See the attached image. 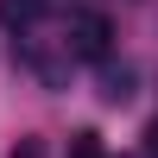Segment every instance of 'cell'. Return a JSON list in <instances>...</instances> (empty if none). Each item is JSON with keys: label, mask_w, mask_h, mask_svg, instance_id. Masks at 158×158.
Listing matches in <instances>:
<instances>
[{"label": "cell", "mask_w": 158, "mask_h": 158, "mask_svg": "<svg viewBox=\"0 0 158 158\" xmlns=\"http://www.w3.org/2000/svg\"><path fill=\"white\" fill-rule=\"evenodd\" d=\"M63 158H108V146H101V133L82 127V133H70V152H63Z\"/></svg>", "instance_id": "4"}, {"label": "cell", "mask_w": 158, "mask_h": 158, "mask_svg": "<svg viewBox=\"0 0 158 158\" xmlns=\"http://www.w3.org/2000/svg\"><path fill=\"white\" fill-rule=\"evenodd\" d=\"M101 95H108V101H133V70H127V63L108 70V76H101Z\"/></svg>", "instance_id": "3"}, {"label": "cell", "mask_w": 158, "mask_h": 158, "mask_svg": "<svg viewBox=\"0 0 158 158\" xmlns=\"http://www.w3.org/2000/svg\"><path fill=\"white\" fill-rule=\"evenodd\" d=\"M38 13H44V0H0V25L6 32H25Z\"/></svg>", "instance_id": "2"}, {"label": "cell", "mask_w": 158, "mask_h": 158, "mask_svg": "<svg viewBox=\"0 0 158 158\" xmlns=\"http://www.w3.org/2000/svg\"><path fill=\"white\" fill-rule=\"evenodd\" d=\"M146 158H158V120L146 127Z\"/></svg>", "instance_id": "6"}, {"label": "cell", "mask_w": 158, "mask_h": 158, "mask_svg": "<svg viewBox=\"0 0 158 158\" xmlns=\"http://www.w3.org/2000/svg\"><path fill=\"white\" fill-rule=\"evenodd\" d=\"M13 158H44V139H19V146H13Z\"/></svg>", "instance_id": "5"}, {"label": "cell", "mask_w": 158, "mask_h": 158, "mask_svg": "<svg viewBox=\"0 0 158 158\" xmlns=\"http://www.w3.org/2000/svg\"><path fill=\"white\" fill-rule=\"evenodd\" d=\"M108 38H114V25L101 19V13H76V19H70V57L101 63V57H108Z\"/></svg>", "instance_id": "1"}]
</instances>
